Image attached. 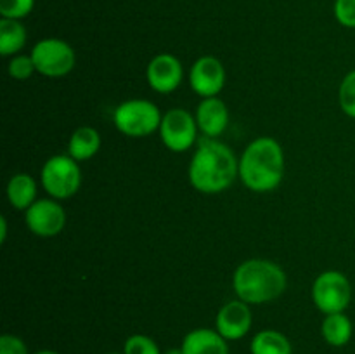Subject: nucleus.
<instances>
[{"label":"nucleus","mask_w":355,"mask_h":354,"mask_svg":"<svg viewBox=\"0 0 355 354\" xmlns=\"http://www.w3.org/2000/svg\"><path fill=\"white\" fill-rule=\"evenodd\" d=\"M236 177H239V160H236L232 149L207 137L191 158V186L200 193L217 194L231 187Z\"/></svg>","instance_id":"1"},{"label":"nucleus","mask_w":355,"mask_h":354,"mask_svg":"<svg viewBox=\"0 0 355 354\" xmlns=\"http://www.w3.org/2000/svg\"><path fill=\"white\" fill-rule=\"evenodd\" d=\"M284 176V153L272 137H259L250 142L239 158V179L255 193L276 189Z\"/></svg>","instance_id":"2"},{"label":"nucleus","mask_w":355,"mask_h":354,"mask_svg":"<svg viewBox=\"0 0 355 354\" xmlns=\"http://www.w3.org/2000/svg\"><path fill=\"white\" fill-rule=\"evenodd\" d=\"M286 273L272 260L250 259L239 264L232 276V288L246 304H266L286 290Z\"/></svg>","instance_id":"3"},{"label":"nucleus","mask_w":355,"mask_h":354,"mask_svg":"<svg viewBox=\"0 0 355 354\" xmlns=\"http://www.w3.org/2000/svg\"><path fill=\"white\" fill-rule=\"evenodd\" d=\"M162 118L158 106L148 99H128L113 113L114 127L127 137H148L159 130Z\"/></svg>","instance_id":"4"},{"label":"nucleus","mask_w":355,"mask_h":354,"mask_svg":"<svg viewBox=\"0 0 355 354\" xmlns=\"http://www.w3.org/2000/svg\"><path fill=\"white\" fill-rule=\"evenodd\" d=\"M42 186L54 200H66L82 186V170L69 155L51 156L40 170Z\"/></svg>","instance_id":"5"},{"label":"nucleus","mask_w":355,"mask_h":354,"mask_svg":"<svg viewBox=\"0 0 355 354\" xmlns=\"http://www.w3.org/2000/svg\"><path fill=\"white\" fill-rule=\"evenodd\" d=\"M352 298V287L349 278L340 271H324L312 285V301L324 314L345 312Z\"/></svg>","instance_id":"6"},{"label":"nucleus","mask_w":355,"mask_h":354,"mask_svg":"<svg viewBox=\"0 0 355 354\" xmlns=\"http://www.w3.org/2000/svg\"><path fill=\"white\" fill-rule=\"evenodd\" d=\"M35 69L40 75L58 78L64 76L75 68L76 56L71 45L61 38H44L31 49Z\"/></svg>","instance_id":"7"},{"label":"nucleus","mask_w":355,"mask_h":354,"mask_svg":"<svg viewBox=\"0 0 355 354\" xmlns=\"http://www.w3.org/2000/svg\"><path fill=\"white\" fill-rule=\"evenodd\" d=\"M198 135L196 117L184 108L168 110L162 118L159 137L162 142L173 153L187 151L194 144Z\"/></svg>","instance_id":"8"},{"label":"nucleus","mask_w":355,"mask_h":354,"mask_svg":"<svg viewBox=\"0 0 355 354\" xmlns=\"http://www.w3.org/2000/svg\"><path fill=\"white\" fill-rule=\"evenodd\" d=\"M28 229L40 238H52L64 229L66 212L55 200H37L24 210Z\"/></svg>","instance_id":"9"},{"label":"nucleus","mask_w":355,"mask_h":354,"mask_svg":"<svg viewBox=\"0 0 355 354\" xmlns=\"http://www.w3.org/2000/svg\"><path fill=\"white\" fill-rule=\"evenodd\" d=\"M191 89L200 97H217L225 85V69L214 56H203L193 65L189 71Z\"/></svg>","instance_id":"10"},{"label":"nucleus","mask_w":355,"mask_h":354,"mask_svg":"<svg viewBox=\"0 0 355 354\" xmlns=\"http://www.w3.org/2000/svg\"><path fill=\"white\" fill-rule=\"evenodd\" d=\"M182 62L173 54H166V52L155 56L146 69V80L149 87L159 94L173 92L182 82Z\"/></svg>","instance_id":"11"},{"label":"nucleus","mask_w":355,"mask_h":354,"mask_svg":"<svg viewBox=\"0 0 355 354\" xmlns=\"http://www.w3.org/2000/svg\"><path fill=\"white\" fill-rule=\"evenodd\" d=\"M252 321L250 304L238 298V301H231L222 305L215 318V330L225 340H239L248 335Z\"/></svg>","instance_id":"12"},{"label":"nucleus","mask_w":355,"mask_h":354,"mask_svg":"<svg viewBox=\"0 0 355 354\" xmlns=\"http://www.w3.org/2000/svg\"><path fill=\"white\" fill-rule=\"evenodd\" d=\"M196 124L208 139L218 137L229 125V110L224 101L218 97L201 101L196 110Z\"/></svg>","instance_id":"13"},{"label":"nucleus","mask_w":355,"mask_h":354,"mask_svg":"<svg viewBox=\"0 0 355 354\" xmlns=\"http://www.w3.org/2000/svg\"><path fill=\"white\" fill-rule=\"evenodd\" d=\"M180 347L184 354H229L227 340L211 328L191 330Z\"/></svg>","instance_id":"14"},{"label":"nucleus","mask_w":355,"mask_h":354,"mask_svg":"<svg viewBox=\"0 0 355 354\" xmlns=\"http://www.w3.org/2000/svg\"><path fill=\"white\" fill-rule=\"evenodd\" d=\"M37 198V183L30 174H14L7 183V200L16 210H28Z\"/></svg>","instance_id":"15"},{"label":"nucleus","mask_w":355,"mask_h":354,"mask_svg":"<svg viewBox=\"0 0 355 354\" xmlns=\"http://www.w3.org/2000/svg\"><path fill=\"white\" fill-rule=\"evenodd\" d=\"M101 148V135L94 127H80L73 132L68 142V155L76 162H85L97 155Z\"/></svg>","instance_id":"16"},{"label":"nucleus","mask_w":355,"mask_h":354,"mask_svg":"<svg viewBox=\"0 0 355 354\" xmlns=\"http://www.w3.org/2000/svg\"><path fill=\"white\" fill-rule=\"evenodd\" d=\"M321 333L329 346L343 347L350 342V339H352V321H350V318L345 312L326 314L324 321H322L321 325Z\"/></svg>","instance_id":"17"},{"label":"nucleus","mask_w":355,"mask_h":354,"mask_svg":"<svg viewBox=\"0 0 355 354\" xmlns=\"http://www.w3.org/2000/svg\"><path fill=\"white\" fill-rule=\"evenodd\" d=\"M26 28L19 19H0V54L3 58L16 56L26 45Z\"/></svg>","instance_id":"18"},{"label":"nucleus","mask_w":355,"mask_h":354,"mask_svg":"<svg viewBox=\"0 0 355 354\" xmlns=\"http://www.w3.org/2000/svg\"><path fill=\"white\" fill-rule=\"evenodd\" d=\"M252 354H291V342L284 333L277 330H262L250 344Z\"/></svg>","instance_id":"19"},{"label":"nucleus","mask_w":355,"mask_h":354,"mask_svg":"<svg viewBox=\"0 0 355 354\" xmlns=\"http://www.w3.org/2000/svg\"><path fill=\"white\" fill-rule=\"evenodd\" d=\"M340 108L347 117L355 118V69L350 71L340 83L338 90Z\"/></svg>","instance_id":"20"},{"label":"nucleus","mask_w":355,"mask_h":354,"mask_svg":"<svg viewBox=\"0 0 355 354\" xmlns=\"http://www.w3.org/2000/svg\"><path fill=\"white\" fill-rule=\"evenodd\" d=\"M123 354H163L159 351L158 344L148 335H142V333H135L130 335L125 340L123 346Z\"/></svg>","instance_id":"21"},{"label":"nucleus","mask_w":355,"mask_h":354,"mask_svg":"<svg viewBox=\"0 0 355 354\" xmlns=\"http://www.w3.org/2000/svg\"><path fill=\"white\" fill-rule=\"evenodd\" d=\"M35 0H0V16L6 19H23L33 10Z\"/></svg>","instance_id":"22"},{"label":"nucleus","mask_w":355,"mask_h":354,"mask_svg":"<svg viewBox=\"0 0 355 354\" xmlns=\"http://www.w3.org/2000/svg\"><path fill=\"white\" fill-rule=\"evenodd\" d=\"M7 71H9L10 78L28 80L35 71H37V69H35L31 56L19 54V56H12V59L9 61V66H7Z\"/></svg>","instance_id":"23"},{"label":"nucleus","mask_w":355,"mask_h":354,"mask_svg":"<svg viewBox=\"0 0 355 354\" xmlns=\"http://www.w3.org/2000/svg\"><path fill=\"white\" fill-rule=\"evenodd\" d=\"M333 12L342 26L355 28V0H335Z\"/></svg>","instance_id":"24"},{"label":"nucleus","mask_w":355,"mask_h":354,"mask_svg":"<svg viewBox=\"0 0 355 354\" xmlns=\"http://www.w3.org/2000/svg\"><path fill=\"white\" fill-rule=\"evenodd\" d=\"M0 354H30L28 353V347L24 344L23 339L16 335H6L0 337Z\"/></svg>","instance_id":"25"},{"label":"nucleus","mask_w":355,"mask_h":354,"mask_svg":"<svg viewBox=\"0 0 355 354\" xmlns=\"http://www.w3.org/2000/svg\"><path fill=\"white\" fill-rule=\"evenodd\" d=\"M7 238V219L0 217V242H6Z\"/></svg>","instance_id":"26"},{"label":"nucleus","mask_w":355,"mask_h":354,"mask_svg":"<svg viewBox=\"0 0 355 354\" xmlns=\"http://www.w3.org/2000/svg\"><path fill=\"white\" fill-rule=\"evenodd\" d=\"M165 354H184V351H182V347H172V349L166 351Z\"/></svg>","instance_id":"27"},{"label":"nucleus","mask_w":355,"mask_h":354,"mask_svg":"<svg viewBox=\"0 0 355 354\" xmlns=\"http://www.w3.org/2000/svg\"><path fill=\"white\" fill-rule=\"evenodd\" d=\"M35 354H59V353H55V351L52 349H42V351H37Z\"/></svg>","instance_id":"28"},{"label":"nucleus","mask_w":355,"mask_h":354,"mask_svg":"<svg viewBox=\"0 0 355 354\" xmlns=\"http://www.w3.org/2000/svg\"><path fill=\"white\" fill-rule=\"evenodd\" d=\"M107 354H123V353H107Z\"/></svg>","instance_id":"29"}]
</instances>
